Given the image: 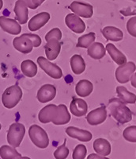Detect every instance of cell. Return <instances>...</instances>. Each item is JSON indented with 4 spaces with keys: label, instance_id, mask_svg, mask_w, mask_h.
<instances>
[{
    "label": "cell",
    "instance_id": "6da1fadb",
    "mask_svg": "<svg viewBox=\"0 0 136 159\" xmlns=\"http://www.w3.org/2000/svg\"><path fill=\"white\" fill-rule=\"evenodd\" d=\"M110 113L117 122L121 124L129 123L132 119V112L120 99L113 98L108 102Z\"/></svg>",
    "mask_w": 136,
    "mask_h": 159
},
{
    "label": "cell",
    "instance_id": "7a4b0ae2",
    "mask_svg": "<svg viewBox=\"0 0 136 159\" xmlns=\"http://www.w3.org/2000/svg\"><path fill=\"white\" fill-rule=\"evenodd\" d=\"M22 97V90L18 85H12L4 91L2 95V103L6 108L16 107Z\"/></svg>",
    "mask_w": 136,
    "mask_h": 159
},
{
    "label": "cell",
    "instance_id": "3957f363",
    "mask_svg": "<svg viewBox=\"0 0 136 159\" xmlns=\"http://www.w3.org/2000/svg\"><path fill=\"white\" fill-rule=\"evenodd\" d=\"M29 136L36 147L45 149L49 147V138L47 132L38 125H32L29 129Z\"/></svg>",
    "mask_w": 136,
    "mask_h": 159
},
{
    "label": "cell",
    "instance_id": "277c9868",
    "mask_svg": "<svg viewBox=\"0 0 136 159\" xmlns=\"http://www.w3.org/2000/svg\"><path fill=\"white\" fill-rule=\"evenodd\" d=\"M25 134V127L20 123L11 124L7 131V142L11 147L17 148L21 145Z\"/></svg>",
    "mask_w": 136,
    "mask_h": 159
},
{
    "label": "cell",
    "instance_id": "5b68a950",
    "mask_svg": "<svg viewBox=\"0 0 136 159\" xmlns=\"http://www.w3.org/2000/svg\"><path fill=\"white\" fill-rule=\"evenodd\" d=\"M38 65L43 69L47 75L53 79L59 80L63 76V71L56 64L51 62L49 60L44 57H39L36 60Z\"/></svg>",
    "mask_w": 136,
    "mask_h": 159
},
{
    "label": "cell",
    "instance_id": "8992f818",
    "mask_svg": "<svg viewBox=\"0 0 136 159\" xmlns=\"http://www.w3.org/2000/svg\"><path fill=\"white\" fill-rule=\"evenodd\" d=\"M136 70V65L134 62L129 61L124 65H120L116 70V78L120 84H126L130 81L131 77Z\"/></svg>",
    "mask_w": 136,
    "mask_h": 159
},
{
    "label": "cell",
    "instance_id": "52a82bcc",
    "mask_svg": "<svg viewBox=\"0 0 136 159\" xmlns=\"http://www.w3.org/2000/svg\"><path fill=\"white\" fill-rule=\"evenodd\" d=\"M59 115V107L55 104H49L40 111L38 119L41 123L46 124L52 122L54 123Z\"/></svg>",
    "mask_w": 136,
    "mask_h": 159
},
{
    "label": "cell",
    "instance_id": "ba28073f",
    "mask_svg": "<svg viewBox=\"0 0 136 159\" xmlns=\"http://www.w3.org/2000/svg\"><path fill=\"white\" fill-rule=\"evenodd\" d=\"M69 9L78 16L84 18H90L93 15V6L89 3L74 1L69 6Z\"/></svg>",
    "mask_w": 136,
    "mask_h": 159
},
{
    "label": "cell",
    "instance_id": "9c48e42d",
    "mask_svg": "<svg viewBox=\"0 0 136 159\" xmlns=\"http://www.w3.org/2000/svg\"><path fill=\"white\" fill-rule=\"evenodd\" d=\"M66 26L75 34H83L86 30V24L83 19L74 14H68L65 18Z\"/></svg>",
    "mask_w": 136,
    "mask_h": 159
},
{
    "label": "cell",
    "instance_id": "30bf717a",
    "mask_svg": "<svg viewBox=\"0 0 136 159\" xmlns=\"http://www.w3.org/2000/svg\"><path fill=\"white\" fill-rule=\"evenodd\" d=\"M107 116L106 107L102 106L89 112L86 116V120L91 126H97L104 123L107 119Z\"/></svg>",
    "mask_w": 136,
    "mask_h": 159
},
{
    "label": "cell",
    "instance_id": "8fae6325",
    "mask_svg": "<svg viewBox=\"0 0 136 159\" xmlns=\"http://www.w3.org/2000/svg\"><path fill=\"white\" fill-rule=\"evenodd\" d=\"M0 27L3 31L12 35H18L22 31L19 22L5 16H0Z\"/></svg>",
    "mask_w": 136,
    "mask_h": 159
},
{
    "label": "cell",
    "instance_id": "7c38bea8",
    "mask_svg": "<svg viewBox=\"0 0 136 159\" xmlns=\"http://www.w3.org/2000/svg\"><path fill=\"white\" fill-rule=\"evenodd\" d=\"M56 96V88L52 84L43 85L40 88L37 92L36 98L40 103H49V101H52V99H55Z\"/></svg>",
    "mask_w": 136,
    "mask_h": 159
},
{
    "label": "cell",
    "instance_id": "4fadbf2b",
    "mask_svg": "<svg viewBox=\"0 0 136 159\" xmlns=\"http://www.w3.org/2000/svg\"><path fill=\"white\" fill-rule=\"evenodd\" d=\"M13 45L16 50L19 51L24 54H28L32 52L33 49V44L32 41L24 34L16 37L13 40Z\"/></svg>",
    "mask_w": 136,
    "mask_h": 159
},
{
    "label": "cell",
    "instance_id": "5bb4252c",
    "mask_svg": "<svg viewBox=\"0 0 136 159\" xmlns=\"http://www.w3.org/2000/svg\"><path fill=\"white\" fill-rule=\"evenodd\" d=\"M51 18V15L48 12L39 13L35 16L32 17L29 22V27L30 31H36L38 30L41 29L44 25H46Z\"/></svg>",
    "mask_w": 136,
    "mask_h": 159
},
{
    "label": "cell",
    "instance_id": "9a60e30c",
    "mask_svg": "<svg viewBox=\"0 0 136 159\" xmlns=\"http://www.w3.org/2000/svg\"><path fill=\"white\" fill-rule=\"evenodd\" d=\"M70 111L76 117L86 116L88 111L87 103L81 98H74L70 102Z\"/></svg>",
    "mask_w": 136,
    "mask_h": 159
},
{
    "label": "cell",
    "instance_id": "2e32d148",
    "mask_svg": "<svg viewBox=\"0 0 136 159\" xmlns=\"http://www.w3.org/2000/svg\"><path fill=\"white\" fill-rule=\"evenodd\" d=\"M61 42L56 39H51L48 41L45 45V54L47 59L49 61H54L58 57L61 51Z\"/></svg>",
    "mask_w": 136,
    "mask_h": 159
},
{
    "label": "cell",
    "instance_id": "e0dca14e",
    "mask_svg": "<svg viewBox=\"0 0 136 159\" xmlns=\"http://www.w3.org/2000/svg\"><path fill=\"white\" fill-rule=\"evenodd\" d=\"M66 133L69 137L75 139L81 142H90L93 138V134L89 130L79 129L74 127H68L66 129Z\"/></svg>",
    "mask_w": 136,
    "mask_h": 159
},
{
    "label": "cell",
    "instance_id": "ac0fdd59",
    "mask_svg": "<svg viewBox=\"0 0 136 159\" xmlns=\"http://www.w3.org/2000/svg\"><path fill=\"white\" fill-rule=\"evenodd\" d=\"M14 11L16 15V18L20 24H25L29 19V10L22 0H18L15 2Z\"/></svg>",
    "mask_w": 136,
    "mask_h": 159
},
{
    "label": "cell",
    "instance_id": "d6986e66",
    "mask_svg": "<svg viewBox=\"0 0 136 159\" xmlns=\"http://www.w3.org/2000/svg\"><path fill=\"white\" fill-rule=\"evenodd\" d=\"M101 33L106 40L112 42H120L124 38L121 30L115 26H105L102 29Z\"/></svg>",
    "mask_w": 136,
    "mask_h": 159
},
{
    "label": "cell",
    "instance_id": "ffe728a7",
    "mask_svg": "<svg viewBox=\"0 0 136 159\" xmlns=\"http://www.w3.org/2000/svg\"><path fill=\"white\" fill-rule=\"evenodd\" d=\"M105 49L112 57V59L114 61L115 63L117 64L118 65H122L127 63V57H126L125 55L122 52H120L113 43L107 44Z\"/></svg>",
    "mask_w": 136,
    "mask_h": 159
},
{
    "label": "cell",
    "instance_id": "44dd1931",
    "mask_svg": "<svg viewBox=\"0 0 136 159\" xmlns=\"http://www.w3.org/2000/svg\"><path fill=\"white\" fill-rule=\"evenodd\" d=\"M93 150L97 154L101 156H108L111 153V145L109 142L104 139H97L93 142Z\"/></svg>",
    "mask_w": 136,
    "mask_h": 159
},
{
    "label": "cell",
    "instance_id": "7402d4cb",
    "mask_svg": "<svg viewBox=\"0 0 136 159\" xmlns=\"http://www.w3.org/2000/svg\"><path fill=\"white\" fill-rule=\"evenodd\" d=\"M93 91V85L88 80H81L75 86L76 94L80 97H87Z\"/></svg>",
    "mask_w": 136,
    "mask_h": 159
},
{
    "label": "cell",
    "instance_id": "603a6c76",
    "mask_svg": "<svg viewBox=\"0 0 136 159\" xmlns=\"http://www.w3.org/2000/svg\"><path fill=\"white\" fill-rule=\"evenodd\" d=\"M72 72L75 75H80L86 70V62L81 55L74 54L70 60Z\"/></svg>",
    "mask_w": 136,
    "mask_h": 159
},
{
    "label": "cell",
    "instance_id": "cb8c5ba5",
    "mask_svg": "<svg viewBox=\"0 0 136 159\" xmlns=\"http://www.w3.org/2000/svg\"><path fill=\"white\" fill-rule=\"evenodd\" d=\"M88 55L94 60H100L105 56L106 49L100 42H93L87 49Z\"/></svg>",
    "mask_w": 136,
    "mask_h": 159
},
{
    "label": "cell",
    "instance_id": "d4e9b609",
    "mask_svg": "<svg viewBox=\"0 0 136 159\" xmlns=\"http://www.w3.org/2000/svg\"><path fill=\"white\" fill-rule=\"evenodd\" d=\"M117 93L118 95L119 99L125 104L126 103H134L136 102V95L129 92L124 86H118L117 88Z\"/></svg>",
    "mask_w": 136,
    "mask_h": 159
},
{
    "label": "cell",
    "instance_id": "484cf974",
    "mask_svg": "<svg viewBox=\"0 0 136 159\" xmlns=\"http://www.w3.org/2000/svg\"><path fill=\"white\" fill-rule=\"evenodd\" d=\"M21 70L27 77H33L37 73V66L31 60H25L21 64Z\"/></svg>",
    "mask_w": 136,
    "mask_h": 159
},
{
    "label": "cell",
    "instance_id": "4316f807",
    "mask_svg": "<svg viewBox=\"0 0 136 159\" xmlns=\"http://www.w3.org/2000/svg\"><path fill=\"white\" fill-rule=\"evenodd\" d=\"M59 107V115L56 120L54 122L55 125H65L70 121V114L65 104L58 105Z\"/></svg>",
    "mask_w": 136,
    "mask_h": 159
},
{
    "label": "cell",
    "instance_id": "83f0119b",
    "mask_svg": "<svg viewBox=\"0 0 136 159\" xmlns=\"http://www.w3.org/2000/svg\"><path fill=\"white\" fill-rule=\"evenodd\" d=\"M21 156V154L15 150V147L6 145L0 147V157L2 159H15Z\"/></svg>",
    "mask_w": 136,
    "mask_h": 159
},
{
    "label": "cell",
    "instance_id": "f1b7e54d",
    "mask_svg": "<svg viewBox=\"0 0 136 159\" xmlns=\"http://www.w3.org/2000/svg\"><path fill=\"white\" fill-rule=\"evenodd\" d=\"M95 39H96L95 33L90 32L87 34L83 35V36H81L78 39L77 47L88 49L95 42Z\"/></svg>",
    "mask_w": 136,
    "mask_h": 159
},
{
    "label": "cell",
    "instance_id": "f546056e",
    "mask_svg": "<svg viewBox=\"0 0 136 159\" xmlns=\"http://www.w3.org/2000/svg\"><path fill=\"white\" fill-rule=\"evenodd\" d=\"M123 136L130 143H136V126H131L125 128L123 132Z\"/></svg>",
    "mask_w": 136,
    "mask_h": 159
},
{
    "label": "cell",
    "instance_id": "4dcf8cb0",
    "mask_svg": "<svg viewBox=\"0 0 136 159\" xmlns=\"http://www.w3.org/2000/svg\"><path fill=\"white\" fill-rule=\"evenodd\" d=\"M86 154H87V149L86 147L83 144H79L76 146L73 151V159H85Z\"/></svg>",
    "mask_w": 136,
    "mask_h": 159
},
{
    "label": "cell",
    "instance_id": "1f68e13d",
    "mask_svg": "<svg viewBox=\"0 0 136 159\" xmlns=\"http://www.w3.org/2000/svg\"><path fill=\"white\" fill-rule=\"evenodd\" d=\"M69 155V149L66 147V140L54 152V157L56 159H66Z\"/></svg>",
    "mask_w": 136,
    "mask_h": 159
},
{
    "label": "cell",
    "instance_id": "d6a6232c",
    "mask_svg": "<svg viewBox=\"0 0 136 159\" xmlns=\"http://www.w3.org/2000/svg\"><path fill=\"white\" fill-rule=\"evenodd\" d=\"M51 39H56L58 41H60L62 39V32L59 28H53L49 32L47 33L45 35V40L48 42Z\"/></svg>",
    "mask_w": 136,
    "mask_h": 159
},
{
    "label": "cell",
    "instance_id": "836d02e7",
    "mask_svg": "<svg viewBox=\"0 0 136 159\" xmlns=\"http://www.w3.org/2000/svg\"><path fill=\"white\" fill-rule=\"evenodd\" d=\"M127 30L129 34L136 38V16L132 17L127 21Z\"/></svg>",
    "mask_w": 136,
    "mask_h": 159
},
{
    "label": "cell",
    "instance_id": "e575fe53",
    "mask_svg": "<svg viewBox=\"0 0 136 159\" xmlns=\"http://www.w3.org/2000/svg\"><path fill=\"white\" fill-rule=\"evenodd\" d=\"M24 35L29 38L33 44V47L37 48L41 45V38H40L39 35L33 34H24Z\"/></svg>",
    "mask_w": 136,
    "mask_h": 159
},
{
    "label": "cell",
    "instance_id": "d590c367",
    "mask_svg": "<svg viewBox=\"0 0 136 159\" xmlns=\"http://www.w3.org/2000/svg\"><path fill=\"white\" fill-rule=\"evenodd\" d=\"M22 2H24L25 3V5L28 7V8H30V9L32 10H36V7L35 6V4L33 3V2H32V0H22Z\"/></svg>",
    "mask_w": 136,
    "mask_h": 159
},
{
    "label": "cell",
    "instance_id": "8d00e7d4",
    "mask_svg": "<svg viewBox=\"0 0 136 159\" xmlns=\"http://www.w3.org/2000/svg\"><path fill=\"white\" fill-rule=\"evenodd\" d=\"M87 159H109L106 157H103L101 155H99L97 154H91L87 157Z\"/></svg>",
    "mask_w": 136,
    "mask_h": 159
},
{
    "label": "cell",
    "instance_id": "74e56055",
    "mask_svg": "<svg viewBox=\"0 0 136 159\" xmlns=\"http://www.w3.org/2000/svg\"><path fill=\"white\" fill-rule=\"evenodd\" d=\"M131 80V86H133V87L136 89V72L132 75V76L131 77V80Z\"/></svg>",
    "mask_w": 136,
    "mask_h": 159
},
{
    "label": "cell",
    "instance_id": "f35d334b",
    "mask_svg": "<svg viewBox=\"0 0 136 159\" xmlns=\"http://www.w3.org/2000/svg\"><path fill=\"white\" fill-rule=\"evenodd\" d=\"M45 1V0H32V2H33V3L35 4V6H36V7H40Z\"/></svg>",
    "mask_w": 136,
    "mask_h": 159
},
{
    "label": "cell",
    "instance_id": "ab89813d",
    "mask_svg": "<svg viewBox=\"0 0 136 159\" xmlns=\"http://www.w3.org/2000/svg\"><path fill=\"white\" fill-rule=\"evenodd\" d=\"M2 7H3V1H2V0H0V11L2 10Z\"/></svg>",
    "mask_w": 136,
    "mask_h": 159
},
{
    "label": "cell",
    "instance_id": "60d3db41",
    "mask_svg": "<svg viewBox=\"0 0 136 159\" xmlns=\"http://www.w3.org/2000/svg\"><path fill=\"white\" fill-rule=\"evenodd\" d=\"M15 159H30V158L28 157H22V156H21V157H18Z\"/></svg>",
    "mask_w": 136,
    "mask_h": 159
},
{
    "label": "cell",
    "instance_id": "b9f144b4",
    "mask_svg": "<svg viewBox=\"0 0 136 159\" xmlns=\"http://www.w3.org/2000/svg\"><path fill=\"white\" fill-rule=\"evenodd\" d=\"M1 128H2V126H1V124H0V130H1Z\"/></svg>",
    "mask_w": 136,
    "mask_h": 159
},
{
    "label": "cell",
    "instance_id": "7bdbcfd3",
    "mask_svg": "<svg viewBox=\"0 0 136 159\" xmlns=\"http://www.w3.org/2000/svg\"><path fill=\"white\" fill-rule=\"evenodd\" d=\"M132 1H134V2H136V0H132Z\"/></svg>",
    "mask_w": 136,
    "mask_h": 159
}]
</instances>
